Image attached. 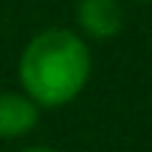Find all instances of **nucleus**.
Listing matches in <instances>:
<instances>
[{
  "label": "nucleus",
  "mask_w": 152,
  "mask_h": 152,
  "mask_svg": "<svg viewBox=\"0 0 152 152\" xmlns=\"http://www.w3.org/2000/svg\"><path fill=\"white\" fill-rule=\"evenodd\" d=\"M93 78L90 42L69 27H45L18 54V84L42 107L57 110L78 99Z\"/></svg>",
  "instance_id": "1"
},
{
  "label": "nucleus",
  "mask_w": 152,
  "mask_h": 152,
  "mask_svg": "<svg viewBox=\"0 0 152 152\" xmlns=\"http://www.w3.org/2000/svg\"><path fill=\"white\" fill-rule=\"evenodd\" d=\"M125 24L122 0H78L75 3V30L84 39L107 42L119 36Z\"/></svg>",
  "instance_id": "2"
},
{
  "label": "nucleus",
  "mask_w": 152,
  "mask_h": 152,
  "mask_svg": "<svg viewBox=\"0 0 152 152\" xmlns=\"http://www.w3.org/2000/svg\"><path fill=\"white\" fill-rule=\"evenodd\" d=\"M42 107L24 90H0V140H21L36 131Z\"/></svg>",
  "instance_id": "3"
},
{
  "label": "nucleus",
  "mask_w": 152,
  "mask_h": 152,
  "mask_svg": "<svg viewBox=\"0 0 152 152\" xmlns=\"http://www.w3.org/2000/svg\"><path fill=\"white\" fill-rule=\"evenodd\" d=\"M18 152H60V149H54V146H45V143H39V146H24V149H18Z\"/></svg>",
  "instance_id": "4"
},
{
  "label": "nucleus",
  "mask_w": 152,
  "mask_h": 152,
  "mask_svg": "<svg viewBox=\"0 0 152 152\" xmlns=\"http://www.w3.org/2000/svg\"><path fill=\"white\" fill-rule=\"evenodd\" d=\"M131 3H152V0H131Z\"/></svg>",
  "instance_id": "5"
}]
</instances>
